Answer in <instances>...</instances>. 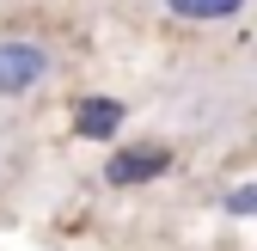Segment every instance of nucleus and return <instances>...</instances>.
Wrapping results in <instances>:
<instances>
[{
	"label": "nucleus",
	"instance_id": "nucleus-3",
	"mask_svg": "<svg viewBox=\"0 0 257 251\" xmlns=\"http://www.w3.org/2000/svg\"><path fill=\"white\" fill-rule=\"evenodd\" d=\"M116 122H122V104H116V98H80V104H74V129L92 135V141L116 135Z\"/></svg>",
	"mask_w": 257,
	"mask_h": 251
},
{
	"label": "nucleus",
	"instance_id": "nucleus-2",
	"mask_svg": "<svg viewBox=\"0 0 257 251\" xmlns=\"http://www.w3.org/2000/svg\"><path fill=\"white\" fill-rule=\"evenodd\" d=\"M172 160H166V147H128V153H116V160L104 166V178L110 184H147V178H159Z\"/></svg>",
	"mask_w": 257,
	"mask_h": 251
},
{
	"label": "nucleus",
	"instance_id": "nucleus-5",
	"mask_svg": "<svg viewBox=\"0 0 257 251\" xmlns=\"http://www.w3.org/2000/svg\"><path fill=\"white\" fill-rule=\"evenodd\" d=\"M227 214H257V184H239V190H227Z\"/></svg>",
	"mask_w": 257,
	"mask_h": 251
},
{
	"label": "nucleus",
	"instance_id": "nucleus-1",
	"mask_svg": "<svg viewBox=\"0 0 257 251\" xmlns=\"http://www.w3.org/2000/svg\"><path fill=\"white\" fill-rule=\"evenodd\" d=\"M49 74V55L37 43H0V98H19Z\"/></svg>",
	"mask_w": 257,
	"mask_h": 251
},
{
	"label": "nucleus",
	"instance_id": "nucleus-4",
	"mask_svg": "<svg viewBox=\"0 0 257 251\" xmlns=\"http://www.w3.org/2000/svg\"><path fill=\"white\" fill-rule=\"evenodd\" d=\"M239 7L245 0H166V13H178V19H227Z\"/></svg>",
	"mask_w": 257,
	"mask_h": 251
}]
</instances>
